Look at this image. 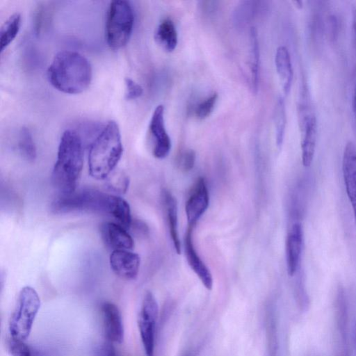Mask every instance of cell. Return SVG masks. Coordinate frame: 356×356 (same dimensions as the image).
<instances>
[{"mask_svg":"<svg viewBox=\"0 0 356 356\" xmlns=\"http://www.w3.org/2000/svg\"><path fill=\"white\" fill-rule=\"evenodd\" d=\"M353 33L354 40H355V43H356V12H355V14H354V16H353Z\"/></svg>","mask_w":356,"mask_h":356,"instance_id":"32","label":"cell"},{"mask_svg":"<svg viewBox=\"0 0 356 356\" xmlns=\"http://www.w3.org/2000/svg\"><path fill=\"white\" fill-rule=\"evenodd\" d=\"M108 213L113 216L118 224L125 229H129L131 227L133 219L130 206L122 197L112 195Z\"/></svg>","mask_w":356,"mask_h":356,"instance_id":"21","label":"cell"},{"mask_svg":"<svg viewBox=\"0 0 356 356\" xmlns=\"http://www.w3.org/2000/svg\"><path fill=\"white\" fill-rule=\"evenodd\" d=\"M159 314L156 300L151 291L143 297L138 325L145 356H154L156 325Z\"/></svg>","mask_w":356,"mask_h":356,"instance_id":"7","label":"cell"},{"mask_svg":"<svg viewBox=\"0 0 356 356\" xmlns=\"http://www.w3.org/2000/svg\"><path fill=\"white\" fill-rule=\"evenodd\" d=\"M286 122V117L284 101L282 97H280L277 101L274 111L276 144L279 147L282 146L283 143Z\"/></svg>","mask_w":356,"mask_h":356,"instance_id":"23","label":"cell"},{"mask_svg":"<svg viewBox=\"0 0 356 356\" xmlns=\"http://www.w3.org/2000/svg\"><path fill=\"white\" fill-rule=\"evenodd\" d=\"M301 106L300 127L301 131V157L302 165L309 167L313 161L317 136V122L314 113Z\"/></svg>","mask_w":356,"mask_h":356,"instance_id":"8","label":"cell"},{"mask_svg":"<svg viewBox=\"0 0 356 356\" xmlns=\"http://www.w3.org/2000/svg\"><path fill=\"white\" fill-rule=\"evenodd\" d=\"M354 343H355V355H356V322L355 324V330H354Z\"/></svg>","mask_w":356,"mask_h":356,"instance_id":"34","label":"cell"},{"mask_svg":"<svg viewBox=\"0 0 356 356\" xmlns=\"http://www.w3.org/2000/svg\"><path fill=\"white\" fill-rule=\"evenodd\" d=\"M22 17L18 13L11 15L2 24L0 31V49L2 52L16 38L21 26Z\"/></svg>","mask_w":356,"mask_h":356,"instance_id":"22","label":"cell"},{"mask_svg":"<svg viewBox=\"0 0 356 356\" xmlns=\"http://www.w3.org/2000/svg\"><path fill=\"white\" fill-rule=\"evenodd\" d=\"M154 39L166 51H172L176 48L178 42L177 32L171 19H165L159 23L155 31Z\"/></svg>","mask_w":356,"mask_h":356,"instance_id":"19","label":"cell"},{"mask_svg":"<svg viewBox=\"0 0 356 356\" xmlns=\"http://www.w3.org/2000/svg\"><path fill=\"white\" fill-rule=\"evenodd\" d=\"M126 92L125 98L127 100H133L140 97L143 92L142 86L131 78L127 77L124 79Z\"/></svg>","mask_w":356,"mask_h":356,"instance_id":"29","label":"cell"},{"mask_svg":"<svg viewBox=\"0 0 356 356\" xmlns=\"http://www.w3.org/2000/svg\"><path fill=\"white\" fill-rule=\"evenodd\" d=\"M18 148L22 156L29 161L36 158V147L29 130L23 127L20 130L18 139Z\"/></svg>","mask_w":356,"mask_h":356,"instance_id":"24","label":"cell"},{"mask_svg":"<svg viewBox=\"0 0 356 356\" xmlns=\"http://www.w3.org/2000/svg\"><path fill=\"white\" fill-rule=\"evenodd\" d=\"M162 198L166 210L170 237L176 252H181V241L178 232L177 204L175 197L168 191L162 192Z\"/></svg>","mask_w":356,"mask_h":356,"instance_id":"18","label":"cell"},{"mask_svg":"<svg viewBox=\"0 0 356 356\" xmlns=\"http://www.w3.org/2000/svg\"><path fill=\"white\" fill-rule=\"evenodd\" d=\"M149 131L152 140V154L159 159L165 158L171 149V140L164 122V107L158 105L151 117Z\"/></svg>","mask_w":356,"mask_h":356,"instance_id":"9","label":"cell"},{"mask_svg":"<svg viewBox=\"0 0 356 356\" xmlns=\"http://www.w3.org/2000/svg\"><path fill=\"white\" fill-rule=\"evenodd\" d=\"M11 356H49L47 353L25 343L24 341L11 339L8 344Z\"/></svg>","mask_w":356,"mask_h":356,"instance_id":"25","label":"cell"},{"mask_svg":"<svg viewBox=\"0 0 356 356\" xmlns=\"http://www.w3.org/2000/svg\"><path fill=\"white\" fill-rule=\"evenodd\" d=\"M105 180L108 188L118 194L125 193L129 188V177L123 172L113 171Z\"/></svg>","mask_w":356,"mask_h":356,"instance_id":"26","label":"cell"},{"mask_svg":"<svg viewBox=\"0 0 356 356\" xmlns=\"http://www.w3.org/2000/svg\"><path fill=\"white\" fill-rule=\"evenodd\" d=\"M134 15L131 4L124 0L111 2L105 26L106 40L108 46L118 49L127 44L134 28Z\"/></svg>","mask_w":356,"mask_h":356,"instance_id":"5","label":"cell"},{"mask_svg":"<svg viewBox=\"0 0 356 356\" xmlns=\"http://www.w3.org/2000/svg\"><path fill=\"white\" fill-rule=\"evenodd\" d=\"M112 195L97 189L84 188L68 194H60L51 204L56 214L76 212L108 213Z\"/></svg>","mask_w":356,"mask_h":356,"instance_id":"4","label":"cell"},{"mask_svg":"<svg viewBox=\"0 0 356 356\" xmlns=\"http://www.w3.org/2000/svg\"><path fill=\"white\" fill-rule=\"evenodd\" d=\"M111 268L122 279L134 280L138 273L140 256L128 250H113L109 257Z\"/></svg>","mask_w":356,"mask_h":356,"instance_id":"12","label":"cell"},{"mask_svg":"<svg viewBox=\"0 0 356 356\" xmlns=\"http://www.w3.org/2000/svg\"><path fill=\"white\" fill-rule=\"evenodd\" d=\"M209 194L204 179L199 177L188 197L185 212L188 227H195L197 222L209 207Z\"/></svg>","mask_w":356,"mask_h":356,"instance_id":"10","label":"cell"},{"mask_svg":"<svg viewBox=\"0 0 356 356\" xmlns=\"http://www.w3.org/2000/svg\"><path fill=\"white\" fill-rule=\"evenodd\" d=\"M217 99V93H213L200 102L195 111L196 117L200 120L207 118L214 108Z\"/></svg>","mask_w":356,"mask_h":356,"instance_id":"28","label":"cell"},{"mask_svg":"<svg viewBox=\"0 0 356 356\" xmlns=\"http://www.w3.org/2000/svg\"><path fill=\"white\" fill-rule=\"evenodd\" d=\"M40 307V299L35 289L23 287L9 321L8 330L13 339L25 341L29 337Z\"/></svg>","mask_w":356,"mask_h":356,"instance_id":"6","label":"cell"},{"mask_svg":"<svg viewBox=\"0 0 356 356\" xmlns=\"http://www.w3.org/2000/svg\"><path fill=\"white\" fill-rule=\"evenodd\" d=\"M196 154L191 149H186L177 156V165L184 172H188L193 169L195 162Z\"/></svg>","mask_w":356,"mask_h":356,"instance_id":"27","label":"cell"},{"mask_svg":"<svg viewBox=\"0 0 356 356\" xmlns=\"http://www.w3.org/2000/svg\"><path fill=\"white\" fill-rule=\"evenodd\" d=\"M303 231L300 223H294L288 232L286 240V261L287 273L293 276L296 273L301 256Z\"/></svg>","mask_w":356,"mask_h":356,"instance_id":"15","label":"cell"},{"mask_svg":"<svg viewBox=\"0 0 356 356\" xmlns=\"http://www.w3.org/2000/svg\"><path fill=\"white\" fill-rule=\"evenodd\" d=\"M100 233L105 244L115 250H131L134 240L127 229L113 222H105L101 225Z\"/></svg>","mask_w":356,"mask_h":356,"instance_id":"16","label":"cell"},{"mask_svg":"<svg viewBox=\"0 0 356 356\" xmlns=\"http://www.w3.org/2000/svg\"><path fill=\"white\" fill-rule=\"evenodd\" d=\"M47 74L54 88L71 95L83 92L92 76L88 60L80 53L70 50L60 51L54 57Z\"/></svg>","mask_w":356,"mask_h":356,"instance_id":"1","label":"cell"},{"mask_svg":"<svg viewBox=\"0 0 356 356\" xmlns=\"http://www.w3.org/2000/svg\"><path fill=\"white\" fill-rule=\"evenodd\" d=\"M293 3L296 5V6L298 8H302V1H295Z\"/></svg>","mask_w":356,"mask_h":356,"instance_id":"33","label":"cell"},{"mask_svg":"<svg viewBox=\"0 0 356 356\" xmlns=\"http://www.w3.org/2000/svg\"><path fill=\"white\" fill-rule=\"evenodd\" d=\"M342 172L347 196L350 202L356 225V146L348 141L342 157Z\"/></svg>","mask_w":356,"mask_h":356,"instance_id":"11","label":"cell"},{"mask_svg":"<svg viewBox=\"0 0 356 356\" xmlns=\"http://www.w3.org/2000/svg\"><path fill=\"white\" fill-rule=\"evenodd\" d=\"M193 229L194 227H188L184 236V249L186 261L204 287L208 290H211L213 287L212 275L195 249L192 237Z\"/></svg>","mask_w":356,"mask_h":356,"instance_id":"13","label":"cell"},{"mask_svg":"<svg viewBox=\"0 0 356 356\" xmlns=\"http://www.w3.org/2000/svg\"><path fill=\"white\" fill-rule=\"evenodd\" d=\"M250 86L252 92L256 93L259 79V48L257 32L254 27H252L250 31Z\"/></svg>","mask_w":356,"mask_h":356,"instance_id":"20","label":"cell"},{"mask_svg":"<svg viewBox=\"0 0 356 356\" xmlns=\"http://www.w3.org/2000/svg\"><path fill=\"white\" fill-rule=\"evenodd\" d=\"M101 312L105 336L108 341L120 343L124 339V326L118 307L111 302H104Z\"/></svg>","mask_w":356,"mask_h":356,"instance_id":"14","label":"cell"},{"mask_svg":"<svg viewBox=\"0 0 356 356\" xmlns=\"http://www.w3.org/2000/svg\"><path fill=\"white\" fill-rule=\"evenodd\" d=\"M83 165V149L80 136L74 130H65L60 138L57 159L51 180L60 194L76 191Z\"/></svg>","mask_w":356,"mask_h":356,"instance_id":"2","label":"cell"},{"mask_svg":"<svg viewBox=\"0 0 356 356\" xmlns=\"http://www.w3.org/2000/svg\"><path fill=\"white\" fill-rule=\"evenodd\" d=\"M122 152L118 124L111 120L90 145L88 154L90 175L98 180L106 179L114 171Z\"/></svg>","mask_w":356,"mask_h":356,"instance_id":"3","label":"cell"},{"mask_svg":"<svg viewBox=\"0 0 356 356\" xmlns=\"http://www.w3.org/2000/svg\"><path fill=\"white\" fill-rule=\"evenodd\" d=\"M94 356H120L113 343L107 341L99 345L94 352Z\"/></svg>","mask_w":356,"mask_h":356,"instance_id":"30","label":"cell"},{"mask_svg":"<svg viewBox=\"0 0 356 356\" xmlns=\"http://www.w3.org/2000/svg\"><path fill=\"white\" fill-rule=\"evenodd\" d=\"M352 108L354 114V117L356 121V81L355 83L353 99H352Z\"/></svg>","mask_w":356,"mask_h":356,"instance_id":"31","label":"cell"},{"mask_svg":"<svg viewBox=\"0 0 356 356\" xmlns=\"http://www.w3.org/2000/svg\"><path fill=\"white\" fill-rule=\"evenodd\" d=\"M275 64L283 92L287 95L292 85L293 71L291 56L286 47L280 46L277 49Z\"/></svg>","mask_w":356,"mask_h":356,"instance_id":"17","label":"cell"}]
</instances>
